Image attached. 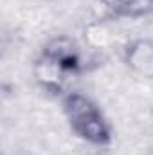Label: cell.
I'll return each instance as SVG.
<instances>
[{
  "mask_svg": "<svg viewBox=\"0 0 153 155\" xmlns=\"http://www.w3.org/2000/svg\"><path fill=\"white\" fill-rule=\"evenodd\" d=\"M61 108L72 132L92 146H106L112 141V124L99 107L81 92H65Z\"/></svg>",
  "mask_w": 153,
  "mask_h": 155,
  "instance_id": "obj_1",
  "label": "cell"
},
{
  "mask_svg": "<svg viewBox=\"0 0 153 155\" xmlns=\"http://www.w3.org/2000/svg\"><path fill=\"white\" fill-rule=\"evenodd\" d=\"M45 58L58 63L69 76H77L85 71V54L74 38L70 36H54L50 38L41 49Z\"/></svg>",
  "mask_w": 153,
  "mask_h": 155,
  "instance_id": "obj_2",
  "label": "cell"
},
{
  "mask_svg": "<svg viewBox=\"0 0 153 155\" xmlns=\"http://www.w3.org/2000/svg\"><path fill=\"white\" fill-rule=\"evenodd\" d=\"M124 65L137 76L153 78V40L151 38H135L128 41L122 51Z\"/></svg>",
  "mask_w": 153,
  "mask_h": 155,
  "instance_id": "obj_3",
  "label": "cell"
},
{
  "mask_svg": "<svg viewBox=\"0 0 153 155\" xmlns=\"http://www.w3.org/2000/svg\"><path fill=\"white\" fill-rule=\"evenodd\" d=\"M33 78L38 83L41 90H45L47 94L52 96H63L65 94V85L69 74L52 60L45 58L43 54H40L33 63Z\"/></svg>",
  "mask_w": 153,
  "mask_h": 155,
  "instance_id": "obj_4",
  "label": "cell"
},
{
  "mask_svg": "<svg viewBox=\"0 0 153 155\" xmlns=\"http://www.w3.org/2000/svg\"><path fill=\"white\" fill-rule=\"evenodd\" d=\"M83 36H85V41L90 49L94 51H101V49H106L112 40H114V35L110 31V27L103 22V20H97V22H90L85 31H83Z\"/></svg>",
  "mask_w": 153,
  "mask_h": 155,
  "instance_id": "obj_5",
  "label": "cell"
},
{
  "mask_svg": "<svg viewBox=\"0 0 153 155\" xmlns=\"http://www.w3.org/2000/svg\"><path fill=\"white\" fill-rule=\"evenodd\" d=\"M108 9H112L117 16H128L130 11L133 9V5L139 0H101Z\"/></svg>",
  "mask_w": 153,
  "mask_h": 155,
  "instance_id": "obj_6",
  "label": "cell"
}]
</instances>
